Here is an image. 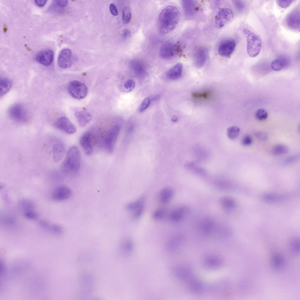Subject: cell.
<instances>
[{"instance_id": "cell-1", "label": "cell", "mask_w": 300, "mask_h": 300, "mask_svg": "<svg viewBox=\"0 0 300 300\" xmlns=\"http://www.w3.org/2000/svg\"><path fill=\"white\" fill-rule=\"evenodd\" d=\"M180 13L178 8L173 6H168L160 13L158 20V26L160 32L166 34L173 30L178 24Z\"/></svg>"}, {"instance_id": "cell-2", "label": "cell", "mask_w": 300, "mask_h": 300, "mask_svg": "<svg viewBox=\"0 0 300 300\" xmlns=\"http://www.w3.org/2000/svg\"><path fill=\"white\" fill-rule=\"evenodd\" d=\"M81 159V155L78 147L74 146H71L68 150L62 163V169L66 172L77 171L80 167Z\"/></svg>"}, {"instance_id": "cell-3", "label": "cell", "mask_w": 300, "mask_h": 300, "mask_svg": "<svg viewBox=\"0 0 300 300\" xmlns=\"http://www.w3.org/2000/svg\"><path fill=\"white\" fill-rule=\"evenodd\" d=\"M120 126L115 124L106 132L103 139V145L107 151L112 153L114 150L115 144L119 136Z\"/></svg>"}, {"instance_id": "cell-4", "label": "cell", "mask_w": 300, "mask_h": 300, "mask_svg": "<svg viewBox=\"0 0 300 300\" xmlns=\"http://www.w3.org/2000/svg\"><path fill=\"white\" fill-rule=\"evenodd\" d=\"M247 35V53L250 57H255L260 51L262 46L261 39L258 35L251 31Z\"/></svg>"}, {"instance_id": "cell-5", "label": "cell", "mask_w": 300, "mask_h": 300, "mask_svg": "<svg viewBox=\"0 0 300 300\" xmlns=\"http://www.w3.org/2000/svg\"><path fill=\"white\" fill-rule=\"evenodd\" d=\"M68 90L70 95L77 99L84 98L87 96L88 89L83 83L77 81H72L68 83Z\"/></svg>"}, {"instance_id": "cell-6", "label": "cell", "mask_w": 300, "mask_h": 300, "mask_svg": "<svg viewBox=\"0 0 300 300\" xmlns=\"http://www.w3.org/2000/svg\"><path fill=\"white\" fill-rule=\"evenodd\" d=\"M181 51V47L179 44L168 41L162 45L160 50L159 54L162 58L169 59L178 55Z\"/></svg>"}, {"instance_id": "cell-7", "label": "cell", "mask_w": 300, "mask_h": 300, "mask_svg": "<svg viewBox=\"0 0 300 300\" xmlns=\"http://www.w3.org/2000/svg\"><path fill=\"white\" fill-rule=\"evenodd\" d=\"M233 16V11L227 8L221 9L217 14L215 19V23L217 28H220L230 23Z\"/></svg>"}, {"instance_id": "cell-8", "label": "cell", "mask_w": 300, "mask_h": 300, "mask_svg": "<svg viewBox=\"0 0 300 300\" xmlns=\"http://www.w3.org/2000/svg\"><path fill=\"white\" fill-rule=\"evenodd\" d=\"M145 202V197L142 196L136 200L127 205V209L133 212V217L134 219H139L143 214L144 209Z\"/></svg>"}, {"instance_id": "cell-9", "label": "cell", "mask_w": 300, "mask_h": 300, "mask_svg": "<svg viewBox=\"0 0 300 300\" xmlns=\"http://www.w3.org/2000/svg\"><path fill=\"white\" fill-rule=\"evenodd\" d=\"M300 8H296L290 12L286 16L285 22L286 26L294 30L300 28Z\"/></svg>"}, {"instance_id": "cell-10", "label": "cell", "mask_w": 300, "mask_h": 300, "mask_svg": "<svg viewBox=\"0 0 300 300\" xmlns=\"http://www.w3.org/2000/svg\"><path fill=\"white\" fill-rule=\"evenodd\" d=\"M54 126L66 133L72 134L75 133L76 128L70 120L66 117L58 119L54 123Z\"/></svg>"}, {"instance_id": "cell-11", "label": "cell", "mask_w": 300, "mask_h": 300, "mask_svg": "<svg viewBox=\"0 0 300 300\" xmlns=\"http://www.w3.org/2000/svg\"><path fill=\"white\" fill-rule=\"evenodd\" d=\"M236 46L235 40L232 39L224 40L220 44L218 48V54L221 56L228 57L234 51Z\"/></svg>"}, {"instance_id": "cell-12", "label": "cell", "mask_w": 300, "mask_h": 300, "mask_svg": "<svg viewBox=\"0 0 300 300\" xmlns=\"http://www.w3.org/2000/svg\"><path fill=\"white\" fill-rule=\"evenodd\" d=\"M73 58L71 50L68 48L62 49L60 52L58 58L59 66L63 69L68 68L72 65Z\"/></svg>"}, {"instance_id": "cell-13", "label": "cell", "mask_w": 300, "mask_h": 300, "mask_svg": "<svg viewBox=\"0 0 300 300\" xmlns=\"http://www.w3.org/2000/svg\"><path fill=\"white\" fill-rule=\"evenodd\" d=\"M8 115L13 120L18 122L24 121L26 118V113L23 107L19 104H15L9 108Z\"/></svg>"}, {"instance_id": "cell-14", "label": "cell", "mask_w": 300, "mask_h": 300, "mask_svg": "<svg viewBox=\"0 0 300 300\" xmlns=\"http://www.w3.org/2000/svg\"><path fill=\"white\" fill-rule=\"evenodd\" d=\"M54 57L53 50L46 49L39 51L36 54L35 59L41 64L46 66L50 65L52 62Z\"/></svg>"}, {"instance_id": "cell-15", "label": "cell", "mask_w": 300, "mask_h": 300, "mask_svg": "<svg viewBox=\"0 0 300 300\" xmlns=\"http://www.w3.org/2000/svg\"><path fill=\"white\" fill-rule=\"evenodd\" d=\"M208 49L205 47H201L197 49L195 52L193 57L195 66L201 67L205 64L208 55Z\"/></svg>"}, {"instance_id": "cell-16", "label": "cell", "mask_w": 300, "mask_h": 300, "mask_svg": "<svg viewBox=\"0 0 300 300\" xmlns=\"http://www.w3.org/2000/svg\"><path fill=\"white\" fill-rule=\"evenodd\" d=\"M190 212L187 206H181L176 208L170 212L168 216L169 219L174 222H178L182 219Z\"/></svg>"}, {"instance_id": "cell-17", "label": "cell", "mask_w": 300, "mask_h": 300, "mask_svg": "<svg viewBox=\"0 0 300 300\" xmlns=\"http://www.w3.org/2000/svg\"><path fill=\"white\" fill-rule=\"evenodd\" d=\"M71 191L68 187L59 186L56 188L52 195V198L57 201H62L69 198L71 196Z\"/></svg>"}, {"instance_id": "cell-18", "label": "cell", "mask_w": 300, "mask_h": 300, "mask_svg": "<svg viewBox=\"0 0 300 300\" xmlns=\"http://www.w3.org/2000/svg\"><path fill=\"white\" fill-rule=\"evenodd\" d=\"M92 135L89 132L84 133L80 140V144L85 154L88 156L91 155L93 152L91 142Z\"/></svg>"}, {"instance_id": "cell-19", "label": "cell", "mask_w": 300, "mask_h": 300, "mask_svg": "<svg viewBox=\"0 0 300 300\" xmlns=\"http://www.w3.org/2000/svg\"><path fill=\"white\" fill-rule=\"evenodd\" d=\"M182 4L186 18L190 19L194 16L198 9L196 1L193 0H183L182 1Z\"/></svg>"}, {"instance_id": "cell-20", "label": "cell", "mask_w": 300, "mask_h": 300, "mask_svg": "<svg viewBox=\"0 0 300 300\" xmlns=\"http://www.w3.org/2000/svg\"><path fill=\"white\" fill-rule=\"evenodd\" d=\"M200 227L202 232L206 235H210L218 229L214 221L210 219L203 220L200 223Z\"/></svg>"}, {"instance_id": "cell-21", "label": "cell", "mask_w": 300, "mask_h": 300, "mask_svg": "<svg viewBox=\"0 0 300 300\" xmlns=\"http://www.w3.org/2000/svg\"><path fill=\"white\" fill-rule=\"evenodd\" d=\"M290 60L286 55H281L272 62L271 66L272 69L275 71H280L283 68L287 67L289 64Z\"/></svg>"}, {"instance_id": "cell-22", "label": "cell", "mask_w": 300, "mask_h": 300, "mask_svg": "<svg viewBox=\"0 0 300 300\" xmlns=\"http://www.w3.org/2000/svg\"><path fill=\"white\" fill-rule=\"evenodd\" d=\"M53 158L55 162L59 161L63 157L65 149L64 145L61 140H58L53 145L52 147Z\"/></svg>"}, {"instance_id": "cell-23", "label": "cell", "mask_w": 300, "mask_h": 300, "mask_svg": "<svg viewBox=\"0 0 300 300\" xmlns=\"http://www.w3.org/2000/svg\"><path fill=\"white\" fill-rule=\"evenodd\" d=\"M75 115L80 127H84L88 125L92 119V116L89 112L81 111L76 112Z\"/></svg>"}, {"instance_id": "cell-24", "label": "cell", "mask_w": 300, "mask_h": 300, "mask_svg": "<svg viewBox=\"0 0 300 300\" xmlns=\"http://www.w3.org/2000/svg\"><path fill=\"white\" fill-rule=\"evenodd\" d=\"M173 191L170 187H166L161 190L159 195V199L160 202L163 204H166L169 202L173 195Z\"/></svg>"}, {"instance_id": "cell-25", "label": "cell", "mask_w": 300, "mask_h": 300, "mask_svg": "<svg viewBox=\"0 0 300 300\" xmlns=\"http://www.w3.org/2000/svg\"><path fill=\"white\" fill-rule=\"evenodd\" d=\"M182 70V64L180 63H178L167 71V77L170 80L177 79L181 76Z\"/></svg>"}, {"instance_id": "cell-26", "label": "cell", "mask_w": 300, "mask_h": 300, "mask_svg": "<svg viewBox=\"0 0 300 300\" xmlns=\"http://www.w3.org/2000/svg\"><path fill=\"white\" fill-rule=\"evenodd\" d=\"M284 261L283 257L280 255L277 254L274 255L271 259V265L275 270L281 269L284 266Z\"/></svg>"}, {"instance_id": "cell-27", "label": "cell", "mask_w": 300, "mask_h": 300, "mask_svg": "<svg viewBox=\"0 0 300 300\" xmlns=\"http://www.w3.org/2000/svg\"><path fill=\"white\" fill-rule=\"evenodd\" d=\"M129 64L132 69L134 71L135 73L137 74L143 73L145 71V65L144 63L140 60H133L130 62Z\"/></svg>"}, {"instance_id": "cell-28", "label": "cell", "mask_w": 300, "mask_h": 300, "mask_svg": "<svg viewBox=\"0 0 300 300\" xmlns=\"http://www.w3.org/2000/svg\"><path fill=\"white\" fill-rule=\"evenodd\" d=\"M221 206L225 209H230L234 208L236 206L235 200L232 198L228 196L222 197L220 200Z\"/></svg>"}, {"instance_id": "cell-29", "label": "cell", "mask_w": 300, "mask_h": 300, "mask_svg": "<svg viewBox=\"0 0 300 300\" xmlns=\"http://www.w3.org/2000/svg\"><path fill=\"white\" fill-rule=\"evenodd\" d=\"M0 96H3L7 93L11 88L12 83L8 79L4 78L1 79L0 82Z\"/></svg>"}, {"instance_id": "cell-30", "label": "cell", "mask_w": 300, "mask_h": 300, "mask_svg": "<svg viewBox=\"0 0 300 300\" xmlns=\"http://www.w3.org/2000/svg\"><path fill=\"white\" fill-rule=\"evenodd\" d=\"M286 195L267 193L263 195L262 198L264 200L270 202H275L282 200L285 198Z\"/></svg>"}, {"instance_id": "cell-31", "label": "cell", "mask_w": 300, "mask_h": 300, "mask_svg": "<svg viewBox=\"0 0 300 300\" xmlns=\"http://www.w3.org/2000/svg\"><path fill=\"white\" fill-rule=\"evenodd\" d=\"M168 214L166 209L163 207L158 208L155 210L152 214L153 218L156 220H160L163 219L168 216Z\"/></svg>"}, {"instance_id": "cell-32", "label": "cell", "mask_w": 300, "mask_h": 300, "mask_svg": "<svg viewBox=\"0 0 300 300\" xmlns=\"http://www.w3.org/2000/svg\"><path fill=\"white\" fill-rule=\"evenodd\" d=\"M19 205L24 213L34 211V204L30 200L25 199L19 202Z\"/></svg>"}, {"instance_id": "cell-33", "label": "cell", "mask_w": 300, "mask_h": 300, "mask_svg": "<svg viewBox=\"0 0 300 300\" xmlns=\"http://www.w3.org/2000/svg\"><path fill=\"white\" fill-rule=\"evenodd\" d=\"M289 149L286 145L283 144H278L273 148L272 153L275 155H279L286 154L288 152Z\"/></svg>"}, {"instance_id": "cell-34", "label": "cell", "mask_w": 300, "mask_h": 300, "mask_svg": "<svg viewBox=\"0 0 300 300\" xmlns=\"http://www.w3.org/2000/svg\"><path fill=\"white\" fill-rule=\"evenodd\" d=\"M290 248L292 252L295 254H298L300 252V242L299 239L294 238L291 241L290 243Z\"/></svg>"}, {"instance_id": "cell-35", "label": "cell", "mask_w": 300, "mask_h": 300, "mask_svg": "<svg viewBox=\"0 0 300 300\" xmlns=\"http://www.w3.org/2000/svg\"><path fill=\"white\" fill-rule=\"evenodd\" d=\"M240 132L239 128L236 126H232L228 129L227 134L229 138L234 139L238 136Z\"/></svg>"}, {"instance_id": "cell-36", "label": "cell", "mask_w": 300, "mask_h": 300, "mask_svg": "<svg viewBox=\"0 0 300 300\" xmlns=\"http://www.w3.org/2000/svg\"><path fill=\"white\" fill-rule=\"evenodd\" d=\"M131 17V12L130 8L128 7H125L124 9L122 12L123 22L125 24L128 23L130 20Z\"/></svg>"}, {"instance_id": "cell-37", "label": "cell", "mask_w": 300, "mask_h": 300, "mask_svg": "<svg viewBox=\"0 0 300 300\" xmlns=\"http://www.w3.org/2000/svg\"><path fill=\"white\" fill-rule=\"evenodd\" d=\"M51 232L56 234L60 235L63 232V230L62 227L59 225L56 224L50 225L47 229Z\"/></svg>"}, {"instance_id": "cell-38", "label": "cell", "mask_w": 300, "mask_h": 300, "mask_svg": "<svg viewBox=\"0 0 300 300\" xmlns=\"http://www.w3.org/2000/svg\"><path fill=\"white\" fill-rule=\"evenodd\" d=\"M256 119L260 121L266 120L268 117V113L267 111L262 108L258 110L255 113Z\"/></svg>"}, {"instance_id": "cell-39", "label": "cell", "mask_w": 300, "mask_h": 300, "mask_svg": "<svg viewBox=\"0 0 300 300\" xmlns=\"http://www.w3.org/2000/svg\"><path fill=\"white\" fill-rule=\"evenodd\" d=\"M151 100L149 98L147 97L145 98L138 108V111L139 112H142L146 110L150 105Z\"/></svg>"}, {"instance_id": "cell-40", "label": "cell", "mask_w": 300, "mask_h": 300, "mask_svg": "<svg viewBox=\"0 0 300 300\" xmlns=\"http://www.w3.org/2000/svg\"><path fill=\"white\" fill-rule=\"evenodd\" d=\"M207 265L210 267H216L220 264V262L217 258H210L206 260Z\"/></svg>"}, {"instance_id": "cell-41", "label": "cell", "mask_w": 300, "mask_h": 300, "mask_svg": "<svg viewBox=\"0 0 300 300\" xmlns=\"http://www.w3.org/2000/svg\"><path fill=\"white\" fill-rule=\"evenodd\" d=\"M135 86V82L132 79L127 81L124 85L125 88L128 92L131 91L134 89Z\"/></svg>"}, {"instance_id": "cell-42", "label": "cell", "mask_w": 300, "mask_h": 300, "mask_svg": "<svg viewBox=\"0 0 300 300\" xmlns=\"http://www.w3.org/2000/svg\"><path fill=\"white\" fill-rule=\"evenodd\" d=\"M234 6L236 9L239 12H242L244 9L245 5L243 2L240 0L233 1Z\"/></svg>"}, {"instance_id": "cell-43", "label": "cell", "mask_w": 300, "mask_h": 300, "mask_svg": "<svg viewBox=\"0 0 300 300\" xmlns=\"http://www.w3.org/2000/svg\"><path fill=\"white\" fill-rule=\"evenodd\" d=\"M293 0H277L276 3L277 5L280 7L285 8L291 5L292 3Z\"/></svg>"}, {"instance_id": "cell-44", "label": "cell", "mask_w": 300, "mask_h": 300, "mask_svg": "<svg viewBox=\"0 0 300 300\" xmlns=\"http://www.w3.org/2000/svg\"><path fill=\"white\" fill-rule=\"evenodd\" d=\"M252 142V138L250 136L248 135L245 136L243 137L241 141L242 144L245 146H248L251 145Z\"/></svg>"}, {"instance_id": "cell-45", "label": "cell", "mask_w": 300, "mask_h": 300, "mask_svg": "<svg viewBox=\"0 0 300 300\" xmlns=\"http://www.w3.org/2000/svg\"><path fill=\"white\" fill-rule=\"evenodd\" d=\"M256 137L260 140L265 141L267 139L268 135L267 133L264 132H258L255 134Z\"/></svg>"}, {"instance_id": "cell-46", "label": "cell", "mask_w": 300, "mask_h": 300, "mask_svg": "<svg viewBox=\"0 0 300 300\" xmlns=\"http://www.w3.org/2000/svg\"><path fill=\"white\" fill-rule=\"evenodd\" d=\"M24 215L27 219H35L38 217L37 214L34 211L24 212Z\"/></svg>"}, {"instance_id": "cell-47", "label": "cell", "mask_w": 300, "mask_h": 300, "mask_svg": "<svg viewBox=\"0 0 300 300\" xmlns=\"http://www.w3.org/2000/svg\"><path fill=\"white\" fill-rule=\"evenodd\" d=\"M54 3L58 6L60 7H64L66 6L68 4V1L67 0H55Z\"/></svg>"}, {"instance_id": "cell-48", "label": "cell", "mask_w": 300, "mask_h": 300, "mask_svg": "<svg viewBox=\"0 0 300 300\" xmlns=\"http://www.w3.org/2000/svg\"><path fill=\"white\" fill-rule=\"evenodd\" d=\"M299 158V155L297 154L292 156L288 158L284 161L285 163H292L297 160Z\"/></svg>"}, {"instance_id": "cell-49", "label": "cell", "mask_w": 300, "mask_h": 300, "mask_svg": "<svg viewBox=\"0 0 300 300\" xmlns=\"http://www.w3.org/2000/svg\"><path fill=\"white\" fill-rule=\"evenodd\" d=\"M209 95L208 93L207 92L202 93H194L192 96L193 97L195 98H206Z\"/></svg>"}, {"instance_id": "cell-50", "label": "cell", "mask_w": 300, "mask_h": 300, "mask_svg": "<svg viewBox=\"0 0 300 300\" xmlns=\"http://www.w3.org/2000/svg\"><path fill=\"white\" fill-rule=\"evenodd\" d=\"M109 9L110 12L112 14L115 16H116L118 15L117 10L114 4H111L109 6Z\"/></svg>"}, {"instance_id": "cell-51", "label": "cell", "mask_w": 300, "mask_h": 300, "mask_svg": "<svg viewBox=\"0 0 300 300\" xmlns=\"http://www.w3.org/2000/svg\"><path fill=\"white\" fill-rule=\"evenodd\" d=\"M122 35V38L124 39H127L128 38L130 35V31L128 29H125L123 31Z\"/></svg>"}, {"instance_id": "cell-52", "label": "cell", "mask_w": 300, "mask_h": 300, "mask_svg": "<svg viewBox=\"0 0 300 300\" xmlns=\"http://www.w3.org/2000/svg\"><path fill=\"white\" fill-rule=\"evenodd\" d=\"M47 0L40 1L35 0L34 2L35 4L39 7L43 6L46 4Z\"/></svg>"}, {"instance_id": "cell-53", "label": "cell", "mask_w": 300, "mask_h": 300, "mask_svg": "<svg viewBox=\"0 0 300 300\" xmlns=\"http://www.w3.org/2000/svg\"><path fill=\"white\" fill-rule=\"evenodd\" d=\"M134 129V126L133 125H131L127 127L126 129V134L128 135H130L132 133Z\"/></svg>"}, {"instance_id": "cell-54", "label": "cell", "mask_w": 300, "mask_h": 300, "mask_svg": "<svg viewBox=\"0 0 300 300\" xmlns=\"http://www.w3.org/2000/svg\"><path fill=\"white\" fill-rule=\"evenodd\" d=\"M171 120L173 122H175L177 120V118L175 116H173L172 117Z\"/></svg>"}, {"instance_id": "cell-55", "label": "cell", "mask_w": 300, "mask_h": 300, "mask_svg": "<svg viewBox=\"0 0 300 300\" xmlns=\"http://www.w3.org/2000/svg\"><path fill=\"white\" fill-rule=\"evenodd\" d=\"M243 31L244 33L247 35H248V34L250 32V30L246 29H244Z\"/></svg>"}]
</instances>
